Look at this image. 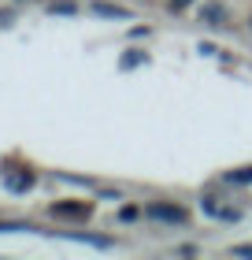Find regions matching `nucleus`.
<instances>
[{"label": "nucleus", "instance_id": "nucleus-4", "mask_svg": "<svg viewBox=\"0 0 252 260\" xmlns=\"http://www.w3.org/2000/svg\"><path fill=\"white\" fill-rule=\"evenodd\" d=\"M93 11L104 15V19H130V11H126V8H115V4H97Z\"/></svg>", "mask_w": 252, "mask_h": 260}, {"label": "nucleus", "instance_id": "nucleus-8", "mask_svg": "<svg viewBox=\"0 0 252 260\" xmlns=\"http://www.w3.org/2000/svg\"><path fill=\"white\" fill-rule=\"evenodd\" d=\"M134 63H141V52H130L126 60H123V67H134Z\"/></svg>", "mask_w": 252, "mask_h": 260}, {"label": "nucleus", "instance_id": "nucleus-11", "mask_svg": "<svg viewBox=\"0 0 252 260\" xmlns=\"http://www.w3.org/2000/svg\"><path fill=\"white\" fill-rule=\"evenodd\" d=\"M11 19V11H0V26H4V22Z\"/></svg>", "mask_w": 252, "mask_h": 260}, {"label": "nucleus", "instance_id": "nucleus-6", "mask_svg": "<svg viewBox=\"0 0 252 260\" xmlns=\"http://www.w3.org/2000/svg\"><path fill=\"white\" fill-rule=\"evenodd\" d=\"M8 186H11V190H30V186H33V175H11Z\"/></svg>", "mask_w": 252, "mask_h": 260}, {"label": "nucleus", "instance_id": "nucleus-5", "mask_svg": "<svg viewBox=\"0 0 252 260\" xmlns=\"http://www.w3.org/2000/svg\"><path fill=\"white\" fill-rule=\"evenodd\" d=\"M204 208H208L211 216H219V219H237V208H219L215 201H204Z\"/></svg>", "mask_w": 252, "mask_h": 260}, {"label": "nucleus", "instance_id": "nucleus-2", "mask_svg": "<svg viewBox=\"0 0 252 260\" xmlns=\"http://www.w3.org/2000/svg\"><path fill=\"white\" fill-rule=\"evenodd\" d=\"M93 212L89 201H78V205H52V216H67V219H86Z\"/></svg>", "mask_w": 252, "mask_h": 260}, {"label": "nucleus", "instance_id": "nucleus-10", "mask_svg": "<svg viewBox=\"0 0 252 260\" xmlns=\"http://www.w3.org/2000/svg\"><path fill=\"white\" fill-rule=\"evenodd\" d=\"M186 4H189V0H171V8H174V11H182Z\"/></svg>", "mask_w": 252, "mask_h": 260}, {"label": "nucleus", "instance_id": "nucleus-9", "mask_svg": "<svg viewBox=\"0 0 252 260\" xmlns=\"http://www.w3.org/2000/svg\"><path fill=\"white\" fill-rule=\"evenodd\" d=\"M234 253H237V256H252V245H237Z\"/></svg>", "mask_w": 252, "mask_h": 260}, {"label": "nucleus", "instance_id": "nucleus-7", "mask_svg": "<svg viewBox=\"0 0 252 260\" xmlns=\"http://www.w3.org/2000/svg\"><path fill=\"white\" fill-rule=\"evenodd\" d=\"M230 182H252V168H241V171H230L226 175Z\"/></svg>", "mask_w": 252, "mask_h": 260}, {"label": "nucleus", "instance_id": "nucleus-1", "mask_svg": "<svg viewBox=\"0 0 252 260\" xmlns=\"http://www.w3.org/2000/svg\"><path fill=\"white\" fill-rule=\"evenodd\" d=\"M145 216L160 219V223H186V208H178V205H149Z\"/></svg>", "mask_w": 252, "mask_h": 260}, {"label": "nucleus", "instance_id": "nucleus-3", "mask_svg": "<svg viewBox=\"0 0 252 260\" xmlns=\"http://www.w3.org/2000/svg\"><path fill=\"white\" fill-rule=\"evenodd\" d=\"M200 19L208 22V26H223V22H226V8H223V4H204Z\"/></svg>", "mask_w": 252, "mask_h": 260}]
</instances>
